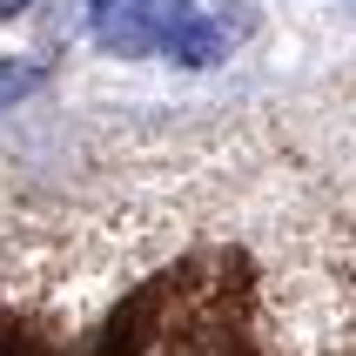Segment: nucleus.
Here are the masks:
<instances>
[{"mask_svg": "<svg viewBox=\"0 0 356 356\" xmlns=\"http://www.w3.org/2000/svg\"><path fill=\"white\" fill-rule=\"evenodd\" d=\"M202 7L195 0H115L101 14L95 40L108 47L115 60H141V54H175V40L188 34V20Z\"/></svg>", "mask_w": 356, "mask_h": 356, "instance_id": "nucleus-1", "label": "nucleus"}, {"mask_svg": "<svg viewBox=\"0 0 356 356\" xmlns=\"http://www.w3.org/2000/svg\"><path fill=\"white\" fill-rule=\"evenodd\" d=\"M40 81H47V67L40 60H0V115L14 108V101H27V95H40Z\"/></svg>", "mask_w": 356, "mask_h": 356, "instance_id": "nucleus-3", "label": "nucleus"}, {"mask_svg": "<svg viewBox=\"0 0 356 356\" xmlns=\"http://www.w3.org/2000/svg\"><path fill=\"white\" fill-rule=\"evenodd\" d=\"M20 7H27V0H0V20H14V14H20Z\"/></svg>", "mask_w": 356, "mask_h": 356, "instance_id": "nucleus-5", "label": "nucleus"}, {"mask_svg": "<svg viewBox=\"0 0 356 356\" xmlns=\"http://www.w3.org/2000/svg\"><path fill=\"white\" fill-rule=\"evenodd\" d=\"M249 34H256V14H249V7H222V14L202 7V14L188 20V34L175 40L168 60H181V67H216V60H229Z\"/></svg>", "mask_w": 356, "mask_h": 356, "instance_id": "nucleus-2", "label": "nucleus"}, {"mask_svg": "<svg viewBox=\"0 0 356 356\" xmlns=\"http://www.w3.org/2000/svg\"><path fill=\"white\" fill-rule=\"evenodd\" d=\"M54 7H60L54 27H67V34H74V27H101V14H108L115 0H54Z\"/></svg>", "mask_w": 356, "mask_h": 356, "instance_id": "nucleus-4", "label": "nucleus"}]
</instances>
